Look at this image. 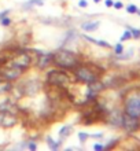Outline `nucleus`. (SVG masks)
Returning <instances> with one entry per match:
<instances>
[{
    "label": "nucleus",
    "instance_id": "obj_1",
    "mask_svg": "<svg viewBox=\"0 0 140 151\" xmlns=\"http://www.w3.org/2000/svg\"><path fill=\"white\" fill-rule=\"evenodd\" d=\"M103 70L99 66L91 65V63H78L73 69V74L76 81L83 82V84H92L100 80Z\"/></svg>",
    "mask_w": 140,
    "mask_h": 151
},
{
    "label": "nucleus",
    "instance_id": "obj_2",
    "mask_svg": "<svg viewBox=\"0 0 140 151\" xmlns=\"http://www.w3.org/2000/svg\"><path fill=\"white\" fill-rule=\"evenodd\" d=\"M52 63L57 65L58 67L66 70H73L78 65V58L76 54L67 50H59L55 54H52Z\"/></svg>",
    "mask_w": 140,
    "mask_h": 151
},
{
    "label": "nucleus",
    "instance_id": "obj_3",
    "mask_svg": "<svg viewBox=\"0 0 140 151\" xmlns=\"http://www.w3.org/2000/svg\"><path fill=\"white\" fill-rule=\"evenodd\" d=\"M124 111L132 117L140 118V88L129 91L124 98Z\"/></svg>",
    "mask_w": 140,
    "mask_h": 151
},
{
    "label": "nucleus",
    "instance_id": "obj_4",
    "mask_svg": "<svg viewBox=\"0 0 140 151\" xmlns=\"http://www.w3.org/2000/svg\"><path fill=\"white\" fill-rule=\"evenodd\" d=\"M71 82V78L67 73H65L63 70H51L47 73V84L52 87L67 89V87Z\"/></svg>",
    "mask_w": 140,
    "mask_h": 151
},
{
    "label": "nucleus",
    "instance_id": "obj_5",
    "mask_svg": "<svg viewBox=\"0 0 140 151\" xmlns=\"http://www.w3.org/2000/svg\"><path fill=\"white\" fill-rule=\"evenodd\" d=\"M24 71L25 70H22L21 67H17V66H14V65H11L8 62H6L4 65L0 66V76H1V78L8 80V81H14V80L19 78Z\"/></svg>",
    "mask_w": 140,
    "mask_h": 151
},
{
    "label": "nucleus",
    "instance_id": "obj_6",
    "mask_svg": "<svg viewBox=\"0 0 140 151\" xmlns=\"http://www.w3.org/2000/svg\"><path fill=\"white\" fill-rule=\"evenodd\" d=\"M122 128L129 133L139 131L140 129V118H136V117H132V115H129V114L124 113V115H122Z\"/></svg>",
    "mask_w": 140,
    "mask_h": 151
},
{
    "label": "nucleus",
    "instance_id": "obj_7",
    "mask_svg": "<svg viewBox=\"0 0 140 151\" xmlns=\"http://www.w3.org/2000/svg\"><path fill=\"white\" fill-rule=\"evenodd\" d=\"M18 122V118L7 110H0V128H13Z\"/></svg>",
    "mask_w": 140,
    "mask_h": 151
},
{
    "label": "nucleus",
    "instance_id": "obj_8",
    "mask_svg": "<svg viewBox=\"0 0 140 151\" xmlns=\"http://www.w3.org/2000/svg\"><path fill=\"white\" fill-rule=\"evenodd\" d=\"M107 122L111 124L113 126H122V115L120 114V111L117 109L107 113Z\"/></svg>",
    "mask_w": 140,
    "mask_h": 151
},
{
    "label": "nucleus",
    "instance_id": "obj_9",
    "mask_svg": "<svg viewBox=\"0 0 140 151\" xmlns=\"http://www.w3.org/2000/svg\"><path fill=\"white\" fill-rule=\"evenodd\" d=\"M52 63V54H41V57L37 59V66L40 69H45Z\"/></svg>",
    "mask_w": 140,
    "mask_h": 151
},
{
    "label": "nucleus",
    "instance_id": "obj_10",
    "mask_svg": "<svg viewBox=\"0 0 140 151\" xmlns=\"http://www.w3.org/2000/svg\"><path fill=\"white\" fill-rule=\"evenodd\" d=\"M13 89V85H11V82L8 81V80H1L0 81V95H6L7 92H10Z\"/></svg>",
    "mask_w": 140,
    "mask_h": 151
},
{
    "label": "nucleus",
    "instance_id": "obj_11",
    "mask_svg": "<svg viewBox=\"0 0 140 151\" xmlns=\"http://www.w3.org/2000/svg\"><path fill=\"white\" fill-rule=\"evenodd\" d=\"M99 25H100L99 21H94V22H85V24H83L81 28H83L84 30H87V32H94V30L98 29V26Z\"/></svg>",
    "mask_w": 140,
    "mask_h": 151
},
{
    "label": "nucleus",
    "instance_id": "obj_12",
    "mask_svg": "<svg viewBox=\"0 0 140 151\" xmlns=\"http://www.w3.org/2000/svg\"><path fill=\"white\" fill-rule=\"evenodd\" d=\"M84 38H85L87 41H91L92 44L100 45V47H104V48H108V47H110V44H108L107 41H103V40H96V38H92V37H89V36H84Z\"/></svg>",
    "mask_w": 140,
    "mask_h": 151
},
{
    "label": "nucleus",
    "instance_id": "obj_13",
    "mask_svg": "<svg viewBox=\"0 0 140 151\" xmlns=\"http://www.w3.org/2000/svg\"><path fill=\"white\" fill-rule=\"evenodd\" d=\"M70 132H71V126H69V125H66V126H63L61 131H59V136L61 138H66V136H69L70 135Z\"/></svg>",
    "mask_w": 140,
    "mask_h": 151
},
{
    "label": "nucleus",
    "instance_id": "obj_14",
    "mask_svg": "<svg viewBox=\"0 0 140 151\" xmlns=\"http://www.w3.org/2000/svg\"><path fill=\"white\" fill-rule=\"evenodd\" d=\"M47 144H48V147H50L51 150L55 151V150H58V147H59V144H61V142H59V143H55L52 138H47Z\"/></svg>",
    "mask_w": 140,
    "mask_h": 151
},
{
    "label": "nucleus",
    "instance_id": "obj_15",
    "mask_svg": "<svg viewBox=\"0 0 140 151\" xmlns=\"http://www.w3.org/2000/svg\"><path fill=\"white\" fill-rule=\"evenodd\" d=\"M128 29H129V32L132 33V37L140 38V29H137V28H132V26H128Z\"/></svg>",
    "mask_w": 140,
    "mask_h": 151
},
{
    "label": "nucleus",
    "instance_id": "obj_16",
    "mask_svg": "<svg viewBox=\"0 0 140 151\" xmlns=\"http://www.w3.org/2000/svg\"><path fill=\"white\" fill-rule=\"evenodd\" d=\"M129 38H132V33L129 32V29L124 32V34L121 36V41H125V40H129Z\"/></svg>",
    "mask_w": 140,
    "mask_h": 151
},
{
    "label": "nucleus",
    "instance_id": "obj_17",
    "mask_svg": "<svg viewBox=\"0 0 140 151\" xmlns=\"http://www.w3.org/2000/svg\"><path fill=\"white\" fill-rule=\"evenodd\" d=\"M137 10H139V8L135 6V4H129V6L127 7V11L129 14H136V13H137Z\"/></svg>",
    "mask_w": 140,
    "mask_h": 151
},
{
    "label": "nucleus",
    "instance_id": "obj_18",
    "mask_svg": "<svg viewBox=\"0 0 140 151\" xmlns=\"http://www.w3.org/2000/svg\"><path fill=\"white\" fill-rule=\"evenodd\" d=\"M0 24L3 26H10L11 25V19L8 18V17H3V18L0 19Z\"/></svg>",
    "mask_w": 140,
    "mask_h": 151
},
{
    "label": "nucleus",
    "instance_id": "obj_19",
    "mask_svg": "<svg viewBox=\"0 0 140 151\" xmlns=\"http://www.w3.org/2000/svg\"><path fill=\"white\" fill-rule=\"evenodd\" d=\"M114 50H115V54H117V55H120V54L124 52V47H122L121 43H118V44L114 47Z\"/></svg>",
    "mask_w": 140,
    "mask_h": 151
},
{
    "label": "nucleus",
    "instance_id": "obj_20",
    "mask_svg": "<svg viewBox=\"0 0 140 151\" xmlns=\"http://www.w3.org/2000/svg\"><path fill=\"white\" fill-rule=\"evenodd\" d=\"M118 142H120V139H113V140H111V143H108V144L104 148H107V150H110V148H113V147H114L115 144H118Z\"/></svg>",
    "mask_w": 140,
    "mask_h": 151
},
{
    "label": "nucleus",
    "instance_id": "obj_21",
    "mask_svg": "<svg viewBox=\"0 0 140 151\" xmlns=\"http://www.w3.org/2000/svg\"><path fill=\"white\" fill-rule=\"evenodd\" d=\"M32 4H37V6H43V0H30L26 6H32Z\"/></svg>",
    "mask_w": 140,
    "mask_h": 151
},
{
    "label": "nucleus",
    "instance_id": "obj_22",
    "mask_svg": "<svg viewBox=\"0 0 140 151\" xmlns=\"http://www.w3.org/2000/svg\"><path fill=\"white\" fill-rule=\"evenodd\" d=\"M87 138H88V135H87V133L85 132H80L78 133V139H80V142H85V140H87Z\"/></svg>",
    "mask_w": 140,
    "mask_h": 151
},
{
    "label": "nucleus",
    "instance_id": "obj_23",
    "mask_svg": "<svg viewBox=\"0 0 140 151\" xmlns=\"http://www.w3.org/2000/svg\"><path fill=\"white\" fill-rule=\"evenodd\" d=\"M28 148H29V150H32V151H34L36 148H37V146H36V143H33V142H29V143H28Z\"/></svg>",
    "mask_w": 140,
    "mask_h": 151
},
{
    "label": "nucleus",
    "instance_id": "obj_24",
    "mask_svg": "<svg viewBox=\"0 0 140 151\" xmlns=\"http://www.w3.org/2000/svg\"><path fill=\"white\" fill-rule=\"evenodd\" d=\"M113 7H114V8H117V10H120V8H122V7H124V4H122L121 1H114Z\"/></svg>",
    "mask_w": 140,
    "mask_h": 151
},
{
    "label": "nucleus",
    "instance_id": "obj_25",
    "mask_svg": "<svg viewBox=\"0 0 140 151\" xmlns=\"http://www.w3.org/2000/svg\"><path fill=\"white\" fill-rule=\"evenodd\" d=\"M78 6L84 8V7L88 6V1H87V0H80V1H78Z\"/></svg>",
    "mask_w": 140,
    "mask_h": 151
},
{
    "label": "nucleus",
    "instance_id": "obj_26",
    "mask_svg": "<svg viewBox=\"0 0 140 151\" xmlns=\"http://www.w3.org/2000/svg\"><path fill=\"white\" fill-rule=\"evenodd\" d=\"M104 147H103L102 144H94V150H96V151H100V150H103Z\"/></svg>",
    "mask_w": 140,
    "mask_h": 151
},
{
    "label": "nucleus",
    "instance_id": "obj_27",
    "mask_svg": "<svg viewBox=\"0 0 140 151\" xmlns=\"http://www.w3.org/2000/svg\"><path fill=\"white\" fill-rule=\"evenodd\" d=\"M104 3H106V7H113V4H114L113 0H106Z\"/></svg>",
    "mask_w": 140,
    "mask_h": 151
},
{
    "label": "nucleus",
    "instance_id": "obj_28",
    "mask_svg": "<svg viewBox=\"0 0 140 151\" xmlns=\"http://www.w3.org/2000/svg\"><path fill=\"white\" fill-rule=\"evenodd\" d=\"M7 14H8V10H6V11H3V13H0V19L3 18V17H6Z\"/></svg>",
    "mask_w": 140,
    "mask_h": 151
},
{
    "label": "nucleus",
    "instance_id": "obj_29",
    "mask_svg": "<svg viewBox=\"0 0 140 151\" xmlns=\"http://www.w3.org/2000/svg\"><path fill=\"white\" fill-rule=\"evenodd\" d=\"M94 1H95V3H99V1H102V0H94Z\"/></svg>",
    "mask_w": 140,
    "mask_h": 151
},
{
    "label": "nucleus",
    "instance_id": "obj_30",
    "mask_svg": "<svg viewBox=\"0 0 140 151\" xmlns=\"http://www.w3.org/2000/svg\"><path fill=\"white\" fill-rule=\"evenodd\" d=\"M136 14H139V15H140V10H137V13H136Z\"/></svg>",
    "mask_w": 140,
    "mask_h": 151
}]
</instances>
